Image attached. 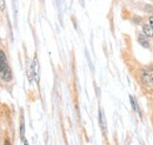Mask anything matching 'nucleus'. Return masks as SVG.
I'll list each match as a JSON object with an SVG mask.
<instances>
[{"mask_svg":"<svg viewBox=\"0 0 153 145\" xmlns=\"http://www.w3.org/2000/svg\"><path fill=\"white\" fill-rule=\"evenodd\" d=\"M149 22H150V25H151V27L153 28V17H150L149 18Z\"/></svg>","mask_w":153,"mask_h":145,"instance_id":"9","label":"nucleus"},{"mask_svg":"<svg viewBox=\"0 0 153 145\" xmlns=\"http://www.w3.org/2000/svg\"><path fill=\"white\" fill-rule=\"evenodd\" d=\"M0 8H1V10L5 8V2H4V0H0Z\"/></svg>","mask_w":153,"mask_h":145,"instance_id":"8","label":"nucleus"},{"mask_svg":"<svg viewBox=\"0 0 153 145\" xmlns=\"http://www.w3.org/2000/svg\"><path fill=\"white\" fill-rule=\"evenodd\" d=\"M99 125H100V129H101L102 133L106 135L107 127H106V120H105V116H104L102 110H99Z\"/></svg>","mask_w":153,"mask_h":145,"instance_id":"3","label":"nucleus"},{"mask_svg":"<svg viewBox=\"0 0 153 145\" xmlns=\"http://www.w3.org/2000/svg\"><path fill=\"white\" fill-rule=\"evenodd\" d=\"M20 136L21 139H25V124H24V118L21 117V123H20Z\"/></svg>","mask_w":153,"mask_h":145,"instance_id":"6","label":"nucleus"},{"mask_svg":"<svg viewBox=\"0 0 153 145\" xmlns=\"http://www.w3.org/2000/svg\"><path fill=\"white\" fill-rule=\"evenodd\" d=\"M5 145H11V143H10V139H6V141H5Z\"/></svg>","mask_w":153,"mask_h":145,"instance_id":"10","label":"nucleus"},{"mask_svg":"<svg viewBox=\"0 0 153 145\" xmlns=\"http://www.w3.org/2000/svg\"><path fill=\"white\" fill-rule=\"evenodd\" d=\"M138 43L145 47V49H150V41H149V38L145 36V34H139L138 36Z\"/></svg>","mask_w":153,"mask_h":145,"instance_id":"4","label":"nucleus"},{"mask_svg":"<svg viewBox=\"0 0 153 145\" xmlns=\"http://www.w3.org/2000/svg\"><path fill=\"white\" fill-rule=\"evenodd\" d=\"M143 31H144V34L147 38H152L153 37V28L151 27L150 24H144L143 25Z\"/></svg>","mask_w":153,"mask_h":145,"instance_id":"5","label":"nucleus"},{"mask_svg":"<svg viewBox=\"0 0 153 145\" xmlns=\"http://www.w3.org/2000/svg\"><path fill=\"white\" fill-rule=\"evenodd\" d=\"M24 145H28V142L26 139H24Z\"/></svg>","mask_w":153,"mask_h":145,"instance_id":"11","label":"nucleus"},{"mask_svg":"<svg viewBox=\"0 0 153 145\" xmlns=\"http://www.w3.org/2000/svg\"><path fill=\"white\" fill-rule=\"evenodd\" d=\"M130 102H131V105H132V109L135 111V112H140L139 109H138V105H137V102L133 98V96H130Z\"/></svg>","mask_w":153,"mask_h":145,"instance_id":"7","label":"nucleus"},{"mask_svg":"<svg viewBox=\"0 0 153 145\" xmlns=\"http://www.w3.org/2000/svg\"><path fill=\"white\" fill-rule=\"evenodd\" d=\"M0 74H1V78L5 81H11L12 80V71L8 66L6 55L1 50H0Z\"/></svg>","mask_w":153,"mask_h":145,"instance_id":"1","label":"nucleus"},{"mask_svg":"<svg viewBox=\"0 0 153 145\" xmlns=\"http://www.w3.org/2000/svg\"><path fill=\"white\" fill-rule=\"evenodd\" d=\"M141 80H143V83H144L145 86H147V87L153 86V78L152 75L150 74V72L147 71V69H145V70L141 71Z\"/></svg>","mask_w":153,"mask_h":145,"instance_id":"2","label":"nucleus"}]
</instances>
